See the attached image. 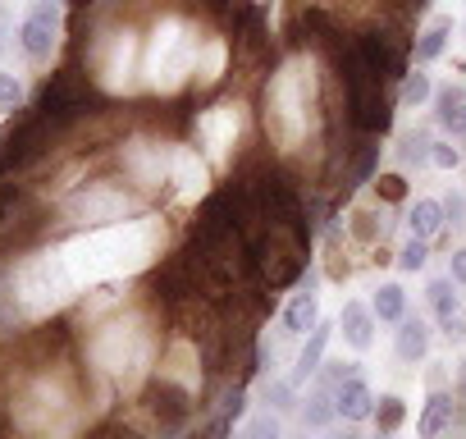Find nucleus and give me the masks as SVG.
Returning <instances> with one entry per match:
<instances>
[{"mask_svg": "<svg viewBox=\"0 0 466 439\" xmlns=\"http://www.w3.org/2000/svg\"><path fill=\"white\" fill-rule=\"evenodd\" d=\"M302 239H307L302 230L270 220V230H266L261 243L252 248L257 275H261L270 289H284V284H293V280L307 271V243H302Z\"/></svg>", "mask_w": 466, "mask_h": 439, "instance_id": "nucleus-1", "label": "nucleus"}, {"mask_svg": "<svg viewBox=\"0 0 466 439\" xmlns=\"http://www.w3.org/2000/svg\"><path fill=\"white\" fill-rule=\"evenodd\" d=\"M147 407H151V416L160 421V430H183L187 421H192V393L187 389H178L174 380H156L151 389H147Z\"/></svg>", "mask_w": 466, "mask_h": 439, "instance_id": "nucleus-2", "label": "nucleus"}, {"mask_svg": "<svg viewBox=\"0 0 466 439\" xmlns=\"http://www.w3.org/2000/svg\"><path fill=\"white\" fill-rule=\"evenodd\" d=\"M56 24H60L56 5H51V0H37L33 15L19 24V46H24L28 60H46V56H51V46H56Z\"/></svg>", "mask_w": 466, "mask_h": 439, "instance_id": "nucleus-3", "label": "nucleus"}, {"mask_svg": "<svg viewBox=\"0 0 466 439\" xmlns=\"http://www.w3.org/2000/svg\"><path fill=\"white\" fill-rule=\"evenodd\" d=\"M329 330H334V325H325V321L311 325V334H307V343H302V352H298L293 380H289L293 389L307 384V375H320V362H325V348H329Z\"/></svg>", "mask_w": 466, "mask_h": 439, "instance_id": "nucleus-4", "label": "nucleus"}, {"mask_svg": "<svg viewBox=\"0 0 466 439\" xmlns=\"http://www.w3.org/2000/svg\"><path fill=\"white\" fill-rule=\"evenodd\" d=\"M334 407H339L343 421H366L375 412V393H370V384L361 375H352V380H343L334 389Z\"/></svg>", "mask_w": 466, "mask_h": 439, "instance_id": "nucleus-5", "label": "nucleus"}, {"mask_svg": "<svg viewBox=\"0 0 466 439\" xmlns=\"http://www.w3.org/2000/svg\"><path fill=\"white\" fill-rule=\"evenodd\" d=\"M339 325H343V339H348V348L366 352V348L375 343V311H370L366 302H343V316H339Z\"/></svg>", "mask_w": 466, "mask_h": 439, "instance_id": "nucleus-6", "label": "nucleus"}, {"mask_svg": "<svg viewBox=\"0 0 466 439\" xmlns=\"http://www.w3.org/2000/svg\"><path fill=\"white\" fill-rule=\"evenodd\" d=\"M316 271L307 275V284H302V293H293V302L284 307V334H307L311 325H316Z\"/></svg>", "mask_w": 466, "mask_h": 439, "instance_id": "nucleus-7", "label": "nucleus"}, {"mask_svg": "<svg viewBox=\"0 0 466 439\" xmlns=\"http://www.w3.org/2000/svg\"><path fill=\"white\" fill-rule=\"evenodd\" d=\"M430 352V325L420 316H402L398 321V357L402 362H425Z\"/></svg>", "mask_w": 466, "mask_h": 439, "instance_id": "nucleus-8", "label": "nucleus"}, {"mask_svg": "<svg viewBox=\"0 0 466 439\" xmlns=\"http://www.w3.org/2000/svg\"><path fill=\"white\" fill-rule=\"evenodd\" d=\"M443 225H448L443 201H430V197H425V201H416V206H411V215H407V230H411V239H425V243H430Z\"/></svg>", "mask_w": 466, "mask_h": 439, "instance_id": "nucleus-9", "label": "nucleus"}, {"mask_svg": "<svg viewBox=\"0 0 466 439\" xmlns=\"http://www.w3.org/2000/svg\"><path fill=\"white\" fill-rule=\"evenodd\" d=\"M448 425H452V393H430V403H425V412H420L416 434H420V439H439Z\"/></svg>", "mask_w": 466, "mask_h": 439, "instance_id": "nucleus-10", "label": "nucleus"}, {"mask_svg": "<svg viewBox=\"0 0 466 439\" xmlns=\"http://www.w3.org/2000/svg\"><path fill=\"white\" fill-rule=\"evenodd\" d=\"M334 416H339V407H334V389H325V384L311 389L307 403H302V425H307V430H325Z\"/></svg>", "mask_w": 466, "mask_h": 439, "instance_id": "nucleus-11", "label": "nucleus"}, {"mask_svg": "<svg viewBox=\"0 0 466 439\" xmlns=\"http://www.w3.org/2000/svg\"><path fill=\"white\" fill-rule=\"evenodd\" d=\"M370 311H375V321H389V325H398V321L407 316V293H402V284H380V289H375V302H370Z\"/></svg>", "mask_w": 466, "mask_h": 439, "instance_id": "nucleus-12", "label": "nucleus"}, {"mask_svg": "<svg viewBox=\"0 0 466 439\" xmlns=\"http://www.w3.org/2000/svg\"><path fill=\"white\" fill-rule=\"evenodd\" d=\"M448 33H452V24H448V19H439V24H430V28L420 33V42L411 46V56H416V65H430V60H439V56H443V46H448Z\"/></svg>", "mask_w": 466, "mask_h": 439, "instance_id": "nucleus-13", "label": "nucleus"}, {"mask_svg": "<svg viewBox=\"0 0 466 439\" xmlns=\"http://www.w3.org/2000/svg\"><path fill=\"white\" fill-rule=\"evenodd\" d=\"M375 421H380V434H393L398 425H402V416H407V403L398 398V393H384L380 403H375V412H370Z\"/></svg>", "mask_w": 466, "mask_h": 439, "instance_id": "nucleus-14", "label": "nucleus"}, {"mask_svg": "<svg viewBox=\"0 0 466 439\" xmlns=\"http://www.w3.org/2000/svg\"><path fill=\"white\" fill-rule=\"evenodd\" d=\"M425 293H430V307H434V316H439V321H443V316H452V311L461 307V302H457V293H452V280H434Z\"/></svg>", "mask_w": 466, "mask_h": 439, "instance_id": "nucleus-15", "label": "nucleus"}, {"mask_svg": "<svg viewBox=\"0 0 466 439\" xmlns=\"http://www.w3.org/2000/svg\"><path fill=\"white\" fill-rule=\"evenodd\" d=\"M24 106V83H19V74L15 69H0V110H19Z\"/></svg>", "mask_w": 466, "mask_h": 439, "instance_id": "nucleus-16", "label": "nucleus"}, {"mask_svg": "<svg viewBox=\"0 0 466 439\" xmlns=\"http://www.w3.org/2000/svg\"><path fill=\"white\" fill-rule=\"evenodd\" d=\"M425 261H430V243L425 239H407V248L398 252V266L407 275H416V271H425Z\"/></svg>", "mask_w": 466, "mask_h": 439, "instance_id": "nucleus-17", "label": "nucleus"}, {"mask_svg": "<svg viewBox=\"0 0 466 439\" xmlns=\"http://www.w3.org/2000/svg\"><path fill=\"white\" fill-rule=\"evenodd\" d=\"M375 156H380V142L366 138V142H361V156H357V165H352V183H348V188H357V183H366V179L375 174Z\"/></svg>", "mask_w": 466, "mask_h": 439, "instance_id": "nucleus-18", "label": "nucleus"}, {"mask_svg": "<svg viewBox=\"0 0 466 439\" xmlns=\"http://www.w3.org/2000/svg\"><path fill=\"white\" fill-rule=\"evenodd\" d=\"M243 439H284V434H279V416H275V412H257V416L248 421Z\"/></svg>", "mask_w": 466, "mask_h": 439, "instance_id": "nucleus-19", "label": "nucleus"}, {"mask_svg": "<svg viewBox=\"0 0 466 439\" xmlns=\"http://www.w3.org/2000/svg\"><path fill=\"white\" fill-rule=\"evenodd\" d=\"M384 234V225H375V210H352V239L357 243H375Z\"/></svg>", "mask_w": 466, "mask_h": 439, "instance_id": "nucleus-20", "label": "nucleus"}, {"mask_svg": "<svg viewBox=\"0 0 466 439\" xmlns=\"http://www.w3.org/2000/svg\"><path fill=\"white\" fill-rule=\"evenodd\" d=\"M430 74H407L402 78V106H420V101H430Z\"/></svg>", "mask_w": 466, "mask_h": 439, "instance_id": "nucleus-21", "label": "nucleus"}, {"mask_svg": "<svg viewBox=\"0 0 466 439\" xmlns=\"http://www.w3.org/2000/svg\"><path fill=\"white\" fill-rule=\"evenodd\" d=\"M266 403H270V412L279 416V412H293L298 403H293V384L289 380H270L266 384Z\"/></svg>", "mask_w": 466, "mask_h": 439, "instance_id": "nucleus-22", "label": "nucleus"}, {"mask_svg": "<svg viewBox=\"0 0 466 439\" xmlns=\"http://www.w3.org/2000/svg\"><path fill=\"white\" fill-rule=\"evenodd\" d=\"M430 133H407V142H402V160L407 165H425L430 160Z\"/></svg>", "mask_w": 466, "mask_h": 439, "instance_id": "nucleus-23", "label": "nucleus"}, {"mask_svg": "<svg viewBox=\"0 0 466 439\" xmlns=\"http://www.w3.org/2000/svg\"><path fill=\"white\" fill-rule=\"evenodd\" d=\"M375 192H380L384 201H402V197H407V179H402V174H380Z\"/></svg>", "mask_w": 466, "mask_h": 439, "instance_id": "nucleus-24", "label": "nucleus"}, {"mask_svg": "<svg viewBox=\"0 0 466 439\" xmlns=\"http://www.w3.org/2000/svg\"><path fill=\"white\" fill-rule=\"evenodd\" d=\"M430 160H434L439 169H457V160H461V156H457V147H448V142H434V147H430Z\"/></svg>", "mask_w": 466, "mask_h": 439, "instance_id": "nucleus-25", "label": "nucleus"}, {"mask_svg": "<svg viewBox=\"0 0 466 439\" xmlns=\"http://www.w3.org/2000/svg\"><path fill=\"white\" fill-rule=\"evenodd\" d=\"M439 330H443V334H448L452 343H457V339H466V311L457 307L452 316H443V321H439Z\"/></svg>", "mask_w": 466, "mask_h": 439, "instance_id": "nucleus-26", "label": "nucleus"}, {"mask_svg": "<svg viewBox=\"0 0 466 439\" xmlns=\"http://www.w3.org/2000/svg\"><path fill=\"white\" fill-rule=\"evenodd\" d=\"M448 280H452V284H466V248L452 252V261H448Z\"/></svg>", "mask_w": 466, "mask_h": 439, "instance_id": "nucleus-27", "label": "nucleus"}, {"mask_svg": "<svg viewBox=\"0 0 466 439\" xmlns=\"http://www.w3.org/2000/svg\"><path fill=\"white\" fill-rule=\"evenodd\" d=\"M461 210H466V201H461V197H448V201H443V215L452 220V225H461Z\"/></svg>", "mask_w": 466, "mask_h": 439, "instance_id": "nucleus-28", "label": "nucleus"}, {"mask_svg": "<svg viewBox=\"0 0 466 439\" xmlns=\"http://www.w3.org/2000/svg\"><path fill=\"white\" fill-rule=\"evenodd\" d=\"M329 439H361L357 430H343V434H329Z\"/></svg>", "mask_w": 466, "mask_h": 439, "instance_id": "nucleus-29", "label": "nucleus"}, {"mask_svg": "<svg viewBox=\"0 0 466 439\" xmlns=\"http://www.w3.org/2000/svg\"><path fill=\"white\" fill-rule=\"evenodd\" d=\"M51 5H60V0H51Z\"/></svg>", "mask_w": 466, "mask_h": 439, "instance_id": "nucleus-30", "label": "nucleus"}, {"mask_svg": "<svg viewBox=\"0 0 466 439\" xmlns=\"http://www.w3.org/2000/svg\"><path fill=\"white\" fill-rule=\"evenodd\" d=\"M384 439H389V434H384Z\"/></svg>", "mask_w": 466, "mask_h": 439, "instance_id": "nucleus-31", "label": "nucleus"}]
</instances>
